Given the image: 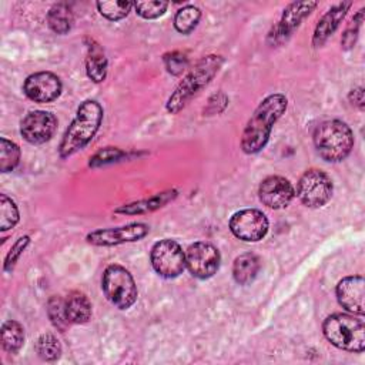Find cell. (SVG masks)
Segmentation results:
<instances>
[{
  "instance_id": "17",
  "label": "cell",
  "mask_w": 365,
  "mask_h": 365,
  "mask_svg": "<svg viewBox=\"0 0 365 365\" xmlns=\"http://www.w3.org/2000/svg\"><path fill=\"white\" fill-rule=\"evenodd\" d=\"M352 6L351 1H341L334 4L328 9V11L318 20L314 36H312V46L321 47L327 43V40L335 33V30L339 27L341 21L346 16L349 7Z\"/></svg>"
},
{
  "instance_id": "30",
  "label": "cell",
  "mask_w": 365,
  "mask_h": 365,
  "mask_svg": "<svg viewBox=\"0 0 365 365\" xmlns=\"http://www.w3.org/2000/svg\"><path fill=\"white\" fill-rule=\"evenodd\" d=\"M168 6H170L168 1H161V0L135 1L134 3V10L140 17L147 19V20H153V19H158L160 16H163L167 11Z\"/></svg>"
},
{
  "instance_id": "15",
  "label": "cell",
  "mask_w": 365,
  "mask_h": 365,
  "mask_svg": "<svg viewBox=\"0 0 365 365\" xmlns=\"http://www.w3.org/2000/svg\"><path fill=\"white\" fill-rule=\"evenodd\" d=\"M295 197V188L282 175H269L259 182L258 198L259 201L272 210H281L291 204Z\"/></svg>"
},
{
  "instance_id": "31",
  "label": "cell",
  "mask_w": 365,
  "mask_h": 365,
  "mask_svg": "<svg viewBox=\"0 0 365 365\" xmlns=\"http://www.w3.org/2000/svg\"><path fill=\"white\" fill-rule=\"evenodd\" d=\"M362 21H364V9L358 10V13L352 17L351 23L348 24V27L345 29V31L342 34L341 44L345 50H349V48L354 47V44L358 38V33H359V29L362 26Z\"/></svg>"
},
{
  "instance_id": "4",
  "label": "cell",
  "mask_w": 365,
  "mask_h": 365,
  "mask_svg": "<svg viewBox=\"0 0 365 365\" xmlns=\"http://www.w3.org/2000/svg\"><path fill=\"white\" fill-rule=\"evenodd\" d=\"M318 155L328 163L344 161L354 148V133L351 127L338 118L319 123L312 134Z\"/></svg>"
},
{
  "instance_id": "7",
  "label": "cell",
  "mask_w": 365,
  "mask_h": 365,
  "mask_svg": "<svg viewBox=\"0 0 365 365\" xmlns=\"http://www.w3.org/2000/svg\"><path fill=\"white\" fill-rule=\"evenodd\" d=\"M334 192V182L331 177L319 170L309 168L298 180L295 195L309 208H321L331 200Z\"/></svg>"
},
{
  "instance_id": "20",
  "label": "cell",
  "mask_w": 365,
  "mask_h": 365,
  "mask_svg": "<svg viewBox=\"0 0 365 365\" xmlns=\"http://www.w3.org/2000/svg\"><path fill=\"white\" fill-rule=\"evenodd\" d=\"M66 317L70 324L81 325L87 324L91 319L93 307L88 297L81 291H71L64 298Z\"/></svg>"
},
{
  "instance_id": "11",
  "label": "cell",
  "mask_w": 365,
  "mask_h": 365,
  "mask_svg": "<svg viewBox=\"0 0 365 365\" xmlns=\"http://www.w3.org/2000/svg\"><path fill=\"white\" fill-rule=\"evenodd\" d=\"M150 232V227L144 222H130L121 227L98 228L86 235V241L96 247H114L143 240Z\"/></svg>"
},
{
  "instance_id": "29",
  "label": "cell",
  "mask_w": 365,
  "mask_h": 365,
  "mask_svg": "<svg viewBox=\"0 0 365 365\" xmlns=\"http://www.w3.org/2000/svg\"><path fill=\"white\" fill-rule=\"evenodd\" d=\"M47 314L48 318L56 329L60 332H64L67 327L70 325L67 317H66V309H64V299L58 295H53L48 302H47Z\"/></svg>"
},
{
  "instance_id": "33",
  "label": "cell",
  "mask_w": 365,
  "mask_h": 365,
  "mask_svg": "<svg viewBox=\"0 0 365 365\" xmlns=\"http://www.w3.org/2000/svg\"><path fill=\"white\" fill-rule=\"evenodd\" d=\"M29 244H30V237H29V235L20 237V238L13 244V247L10 248V251L7 252V255H6V258H4V265H3V268H4L6 272H11V271H13L16 262L19 261V258L21 257V254L24 252V250L27 248Z\"/></svg>"
},
{
  "instance_id": "28",
  "label": "cell",
  "mask_w": 365,
  "mask_h": 365,
  "mask_svg": "<svg viewBox=\"0 0 365 365\" xmlns=\"http://www.w3.org/2000/svg\"><path fill=\"white\" fill-rule=\"evenodd\" d=\"M20 212L16 202L6 194H0V230L7 231L17 225Z\"/></svg>"
},
{
  "instance_id": "12",
  "label": "cell",
  "mask_w": 365,
  "mask_h": 365,
  "mask_svg": "<svg viewBox=\"0 0 365 365\" xmlns=\"http://www.w3.org/2000/svg\"><path fill=\"white\" fill-rule=\"evenodd\" d=\"M317 1H299L288 4L284 9L279 21L269 31L268 41L272 46H278L287 41L294 34V31L301 26L302 20L307 19L317 9Z\"/></svg>"
},
{
  "instance_id": "21",
  "label": "cell",
  "mask_w": 365,
  "mask_h": 365,
  "mask_svg": "<svg viewBox=\"0 0 365 365\" xmlns=\"http://www.w3.org/2000/svg\"><path fill=\"white\" fill-rule=\"evenodd\" d=\"M261 261L258 255L245 252L238 255L232 264V278L240 285H250L258 275Z\"/></svg>"
},
{
  "instance_id": "6",
  "label": "cell",
  "mask_w": 365,
  "mask_h": 365,
  "mask_svg": "<svg viewBox=\"0 0 365 365\" xmlns=\"http://www.w3.org/2000/svg\"><path fill=\"white\" fill-rule=\"evenodd\" d=\"M101 289L106 298L121 311L131 308L138 297V289L131 272L120 264L106 267L101 275Z\"/></svg>"
},
{
  "instance_id": "34",
  "label": "cell",
  "mask_w": 365,
  "mask_h": 365,
  "mask_svg": "<svg viewBox=\"0 0 365 365\" xmlns=\"http://www.w3.org/2000/svg\"><path fill=\"white\" fill-rule=\"evenodd\" d=\"M164 64L168 73H171L173 76H178L187 68L188 58L180 51H171L164 56Z\"/></svg>"
},
{
  "instance_id": "23",
  "label": "cell",
  "mask_w": 365,
  "mask_h": 365,
  "mask_svg": "<svg viewBox=\"0 0 365 365\" xmlns=\"http://www.w3.org/2000/svg\"><path fill=\"white\" fill-rule=\"evenodd\" d=\"M1 346L7 354H17L24 344V328L20 322L9 319L3 322L0 329Z\"/></svg>"
},
{
  "instance_id": "1",
  "label": "cell",
  "mask_w": 365,
  "mask_h": 365,
  "mask_svg": "<svg viewBox=\"0 0 365 365\" xmlns=\"http://www.w3.org/2000/svg\"><path fill=\"white\" fill-rule=\"evenodd\" d=\"M288 98L282 93L267 96L254 110L241 134V150L245 154H258L269 140L274 124L287 111Z\"/></svg>"
},
{
  "instance_id": "26",
  "label": "cell",
  "mask_w": 365,
  "mask_h": 365,
  "mask_svg": "<svg viewBox=\"0 0 365 365\" xmlns=\"http://www.w3.org/2000/svg\"><path fill=\"white\" fill-rule=\"evenodd\" d=\"M20 157H21L20 147L14 141L6 137H1L0 138V171L4 174L13 171L19 165Z\"/></svg>"
},
{
  "instance_id": "9",
  "label": "cell",
  "mask_w": 365,
  "mask_h": 365,
  "mask_svg": "<svg viewBox=\"0 0 365 365\" xmlns=\"http://www.w3.org/2000/svg\"><path fill=\"white\" fill-rule=\"evenodd\" d=\"M228 227L238 240L257 242L267 235L269 222L262 211L257 208H244L231 215Z\"/></svg>"
},
{
  "instance_id": "10",
  "label": "cell",
  "mask_w": 365,
  "mask_h": 365,
  "mask_svg": "<svg viewBox=\"0 0 365 365\" xmlns=\"http://www.w3.org/2000/svg\"><path fill=\"white\" fill-rule=\"evenodd\" d=\"M220 251L210 242L197 241L185 251V268L198 279L211 278L220 269Z\"/></svg>"
},
{
  "instance_id": "25",
  "label": "cell",
  "mask_w": 365,
  "mask_h": 365,
  "mask_svg": "<svg viewBox=\"0 0 365 365\" xmlns=\"http://www.w3.org/2000/svg\"><path fill=\"white\" fill-rule=\"evenodd\" d=\"M34 349H36V354L43 359V361H47V362H51V361H56L60 358L61 355V345H60V341L57 339V336L51 332H46V334H41L37 341H36V345H34Z\"/></svg>"
},
{
  "instance_id": "19",
  "label": "cell",
  "mask_w": 365,
  "mask_h": 365,
  "mask_svg": "<svg viewBox=\"0 0 365 365\" xmlns=\"http://www.w3.org/2000/svg\"><path fill=\"white\" fill-rule=\"evenodd\" d=\"M86 47H87V56H86V73L88 78L94 83H101L107 77V67L108 61L106 57V53L103 47L90 37H86Z\"/></svg>"
},
{
  "instance_id": "8",
  "label": "cell",
  "mask_w": 365,
  "mask_h": 365,
  "mask_svg": "<svg viewBox=\"0 0 365 365\" xmlns=\"http://www.w3.org/2000/svg\"><path fill=\"white\" fill-rule=\"evenodd\" d=\"M150 261L160 277L167 279L177 278L185 269V251L177 241L164 238L151 247Z\"/></svg>"
},
{
  "instance_id": "2",
  "label": "cell",
  "mask_w": 365,
  "mask_h": 365,
  "mask_svg": "<svg viewBox=\"0 0 365 365\" xmlns=\"http://www.w3.org/2000/svg\"><path fill=\"white\" fill-rule=\"evenodd\" d=\"M103 115L104 111L98 101L84 100L63 134L58 145L60 158H68L83 150L97 134L103 123Z\"/></svg>"
},
{
  "instance_id": "18",
  "label": "cell",
  "mask_w": 365,
  "mask_h": 365,
  "mask_svg": "<svg viewBox=\"0 0 365 365\" xmlns=\"http://www.w3.org/2000/svg\"><path fill=\"white\" fill-rule=\"evenodd\" d=\"M178 195V191L174 188L165 190L163 192H157L154 195H151L150 198H144L131 204H124L118 208L114 210V212L117 214H125V215H135V214H147L151 211H155L164 205H167L168 202L174 201Z\"/></svg>"
},
{
  "instance_id": "16",
  "label": "cell",
  "mask_w": 365,
  "mask_h": 365,
  "mask_svg": "<svg viewBox=\"0 0 365 365\" xmlns=\"http://www.w3.org/2000/svg\"><path fill=\"white\" fill-rule=\"evenodd\" d=\"M339 305L354 315L364 317L365 305V282L361 275H349L342 278L335 288Z\"/></svg>"
},
{
  "instance_id": "32",
  "label": "cell",
  "mask_w": 365,
  "mask_h": 365,
  "mask_svg": "<svg viewBox=\"0 0 365 365\" xmlns=\"http://www.w3.org/2000/svg\"><path fill=\"white\" fill-rule=\"evenodd\" d=\"M128 154L117 147H106L103 150H100L98 153H96L91 158H90V163L88 165L90 167H100V165H104V164H108V163H114V161H118L121 158H125Z\"/></svg>"
},
{
  "instance_id": "13",
  "label": "cell",
  "mask_w": 365,
  "mask_h": 365,
  "mask_svg": "<svg viewBox=\"0 0 365 365\" xmlns=\"http://www.w3.org/2000/svg\"><path fill=\"white\" fill-rule=\"evenodd\" d=\"M57 124V117L53 113L44 110H33L29 111L21 120L20 134L30 144H44L54 135Z\"/></svg>"
},
{
  "instance_id": "27",
  "label": "cell",
  "mask_w": 365,
  "mask_h": 365,
  "mask_svg": "<svg viewBox=\"0 0 365 365\" xmlns=\"http://www.w3.org/2000/svg\"><path fill=\"white\" fill-rule=\"evenodd\" d=\"M97 10L98 13L106 17L107 20L110 21H118V20H123L124 17L128 16V13L131 11V9L134 7V3L133 1H108V0H104V1H97Z\"/></svg>"
},
{
  "instance_id": "22",
  "label": "cell",
  "mask_w": 365,
  "mask_h": 365,
  "mask_svg": "<svg viewBox=\"0 0 365 365\" xmlns=\"http://www.w3.org/2000/svg\"><path fill=\"white\" fill-rule=\"evenodd\" d=\"M47 24L56 34H67L73 27V11L68 3L60 1L50 7L47 11Z\"/></svg>"
},
{
  "instance_id": "5",
  "label": "cell",
  "mask_w": 365,
  "mask_h": 365,
  "mask_svg": "<svg viewBox=\"0 0 365 365\" xmlns=\"http://www.w3.org/2000/svg\"><path fill=\"white\" fill-rule=\"evenodd\" d=\"M322 332L338 349L361 354L365 349V322L362 317L336 312L325 318Z\"/></svg>"
},
{
  "instance_id": "3",
  "label": "cell",
  "mask_w": 365,
  "mask_h": 365,
  "mask_svg": "<svg viewBox=\"0 0 365 365\" xmlns=\"http://www.w3.org/2000/svg\"><path fill=\"white\" fill-rule=\"evenodd\" d=\"M222 61V57L217 54H210L198 60L175 87L174 93L168 97L165 104L167 111L170 114L180 113L202 88L211 83Z\"/></svg>"
},
{
  "instance_id": "35",
  "label": "cell",
  "mask_w": 365,
  "mask_h": 365,
  "mask_svg": "<svg viewBox=\"0 0 365 365\" xmlns=\"http://www.w3.org/2000/svg\"><path fill=\"white\" fill-rule=\"evenodd\" d=\"M349 101L352 106L358 107L359 110H364L365 107V97H364V87H355L349 91V96H348Z\"/></svg>"
},
{
  "instance_id": "24",
  "label": "cell",
  "mask_w": 365,
  "mask_h": 365,
  "mask_svg": "<svg viewBox=\"0 0 365 365\" xmlns=\"http://www.w3.org/2000/svg\"><path fill=\"white\" fill-rule=\"evenodd\" d=\"M201 19V10L197 6L188 4L177 10L174 16V29L181 34H190L195 30Z\"/></svg>"
},
{
  "instance_id": "14",
  "label": "cell",
  "mask_w": 365,
  "mask_h": 365,
  "mask_svg": "<svg viewBox=\"0 0 365 365\" xmlns=\"http://www.w3.org/2000/svg\"><path fill=\"white\" fill-rule=\"evenodd\" d=\"M61 90L60 77L51 71L33 73L23 83V93L34 103H51L60 97Z\"/></svg>"
}]
</instances>
